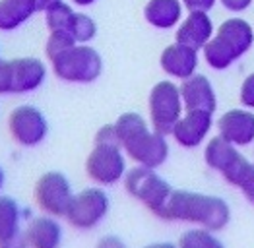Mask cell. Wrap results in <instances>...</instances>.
<instances>
[{
	"instance_id": "cell-1",
	"label": "cell",
	"mask_w": 254,
	"mask_h": 248,
	"mask_svg": "<svg viewBox=\"0 0 254 248\" xmlns=\"http://www.w3.org/2000/svg\"><path fill=\"white\" fill-rule=\"evenodd\" d=\"M115 132L127 157L148 169L161 167L169 157V144L165 134L151 128L148 121L138 113H125L117 119Z\"/></svg>"
},
{
	"instance_id": "cell-2",
	"label": "cell",
	"mask_w": 254,
	"mask_h": 248,
	"mask_svg": "<svg viewBox=\"0 0 254 248\" xmlns=\"http://www.w3.org/2000/svg\"><path fill=\"white\" fill-rule=\"evenodd\" d=\"M159 219L192 223L215 233L229 223L231 207L219 196L192 192V190H173Z\"/></svg>"
},
{
	"instance_id": "cell-3",
	"label": "cell",
	"mask_w": 254,
	"mask_h": 248,
	"mask_svg": "<svg viewBox=\"0 0 254 248\" xmlns=\"http://www.w3.org/2000/svg\"><path fill=\"white\" fill-rule=\"evenodd\" d=\"M254 43V27L243 18H229L213 33L202 49L204 61L213 70H227L243 55L251 51Z\"/></svg>"
},
{
	"instance_id": "cell-4",
	"label": "cell",
	"mask_w": 254,
	"mask_h": 248,
	"mask_svg": "<svg viewBox=\"0 0 254 248\" xmlns=\"http://www.w3.org/2000/svg\"><path fill=\"white\" fill-rule=\"evenodd\" d=\"M55 76L68 83H91L103 72L101 55L89 45H74L51 61Z\"/></svg>"
},
{
	"instance_id": "cell-5",
	"label": "cell",
	"mask_w": 254,
	"mask_h": 248,
	"mask_svg": "<svg viewBox=\"0 0 254 248\" xmlns=\"http://www.w3.org/2000/svg\"><path fill=\"white\" fill-rule=\"evenodd\" d=\"M123 181L127 192L134 200L144 204L153 215H161L173 194V188L165 179L155 173V169L136 165L134 169H128Z\"/></svg>"
},
{
	"instance_id": "cell-6",
	"label": "cell",
	"mask_w": 254,
	"mask_h": 248,
	"mask_svg": "<svg viewBox=\"0 0 254 248\" xmlns=\"http://www.w3.org/2000/svg\"><path fill=\"white\" fill-rule=\"evenodd\" d=\"M127 153L119 142L95 140L85 159V173L97 186H113L127 175Z\"/></svg>"
},
{
	"instance_id": "cell-7",
	"label": "cell",
	"mask_w": 254,
	"mask_h": 248,
	"mask_svg": "<svg viewBox=\"0 0 254 248\" xmlns=\"http://www.w3.org/2000/svg\"><path fill=\"white\" fill-rule=\"evenodd\" d=\"M148 111H149V124L153 130L161 134H171L175 124L185 115V103L181 97V87L175 85L171 80L157 82L148 97Z\"/></svg>"
},
{
	"instance_id": "cell-8",
	"label": "cell",
	"mask_w": 254,
	"mask_h": 248,
	"mask_svg": "<svg viewBox=\"0 0 254 248\" xmlns=\"http://www.w3.org/2000/svg\"><path fill=\"white\" fill-rule=\"evenodd\" d=\"M109 209L111 200L103 186H91L74 194L64 219L78 231H91L109 215Z\"/></svg>"
},
{
	"instance_id": "cell-9",
	"label": "cell",
	"mask_w": 254,
	"mask_h": 248,
	"mask_svg": "<svg viewBox=\"0 0 254 248\" xmlns=\"http://www.w3.org/2000/svg\"><path fill=\"white\" fill-rule=\"evenodd\" d=\"M33 194L39 209L45 215H53V217H64L74 198L70 181L59 171H49L41 175L35 183Z\"/></svg>"
},
{
	"instance_id": "cell-10",
	"label": "cell",
	"mask_w": 254,
	"mask_h": 248,
	"mask_svg": "<svg viewBox=\"0 0 254 248\" xmlns=\"http://www.w3.org/2000/svg\"><path fill=\"white\" fill-rule=\"evenodd\" d=\"M8 132L21 147L41 145L49 136V123L33 105H20L8 117Z\"/></svg>"
},
{
	"instance_id": "cell-11",
	"label": "cell",
	"mask_w": 254,
	"mask_h": 248,
	"mask_svg": "<svg viewBox=\"0 0 254 248\" xmlns=\"http://www.w3.org/2000/svg\"><path fill=\"white\" fill-rule=\"evenodd\" d=\"M204 159H206V165L217 171L229 185L235 179V175L241 171V167L247 163V157L237 149V145L223 140L219 134L206 144Z\"/></svg>"
},
{
	"instance_id": "cell-12",
	"label": "cell",
	"mask_w": 254,
	"mask_h": 248,
	"mask_svg": "<svg viewBox=\"0 0 254 248\" xmlns=\"http://www.w3.org/2000/svg\"><path fill=\"white\" fill-rule=\"evenodd\" d=\"M217 132L223 140L237 147H245L254 142V113L251 109H231L217 121Z\"/></svg>"
},
{
	"instance_id": "cell-13",
	"label": "cell",
	"mask_w": 254,
	"mask_h": 248,
	"mask_svg": "<svg viewBox=\"0 0 254 248\" xmlns=\"http://www.w3.org/2000/svg\"><path fill=\"white\" fill-rule=\"evenodd\" d=\"M212 113H204V111H187L179 123L173 128V138L175 142L187 149L198 147L204 144V140L208 138L210 130H212Z\"/></svg>"
},
{
	"instance_id": "cell-14",
	"label": "cell",
	"mask_w": 254,
	"mask_h": 248,
	"mask_svg": "<svg viewBox=\"0 0 254 248\" xmlns=\"http://www.w3.org/2000/svg\"><path fill=\"white\" fill-rule=\"evenodd\" d=\"M159 64L167 76L183 82V80L194 76L198 70V51L189 45L175 41L173 45L163 49V53L159 57Z\"/></svg>"
},
{
	"instance_id": "cell-15",
	"label": "cell",
	"mask_w": 254,
	"mask_h": 248,
	"mask_svg": "<svg viewBox=\"0 0 254 248\" xmlns=\"http://www.w3.org/2000/svg\"><path fill=\"white\" fill-rule=\"evenodd\" d=\"M10 68H12V93L18 95L37 91L47 78L45 62L35 57L14 59L10 61Z\"/></svg>"
},
{
	"instance_id": "cell-16",
	"label": "cell",
	"mask_w": 254,
	"mask_h": 248,
	"mask_svg": "<svg viewBox=\"0 0 254 248\" xmlns=\"http://www.w3.org/2000/svg\"><path fill=\"white\" fill-rule=\"evenodd\" d=\"M181 97L185 103V111H204L213 115L217 109V95L213 91L212 82L202 74H194L183 80Z\"/></svg>"
},
{
	"instance_id": "cell-17",
	"label": "cell",
	"mask_w": 254,
	"mask_h": 248,
	"mask_svg": "<svg viewBox=\"0 0 254 248\" xmlns=\"http://www.w3.org/2000/svg\"><path fill=\"white\" fill-rule=\"evenodd\" d=\"M213 37V21L208 16V12L202 10H192L189 16L179 23L175 39L183 45H189L192 49L200 51L204 49L208 41Z\"/></svg>"
},
{
	"instance_id": "cell-18",
	"label": "cell",
	"mask_w": 254,
	"mask_h": 248,
	"mask_svg": "<svg viewBox=\"0 0 254 248\" xmlns=\"http://www.w3.org/2000/svg\"><path fill=\"white\" fill-rule=\"evenodd\" d=\"M23 233L29 248H61L63 245V227L53 215L31 219Z\"/></svg>"
},
{
	"instance_id": "cell-19",
	"label": "cell",
	"mask_w": 254,
	"mask_h": 248,
	"mask_svg": "<svg viewBox=\"0 0 254 248\" xmlns=\"http://www.w3.org/2000/svg\"><path fill=\"white\" fill-rule=\"evenodd\" d=\"M183 0H148L144 18L157 29H171L183 21Z\"/></svg>"
},
{
	"instance_id": "cell-20",
	"label": "cell",
	"mask_w": 254,
	"mask_h": 248,
	"mask_svg": "<svg viewBox=\"0 0 254 248\" xmlns=\"http://www.w3.org/2000/svg\"><path fill=\"white\" fill-rule=\"evenodd\" d=\"M37 6L33 0H0V31H14L23 25Z\"/></svg>"
},
{
	"instance_id": "cell-21",
	"label": "cell",
	"mask_w": 254,
	"mask_h": 248,
	"mask_svg": "<svg viewBox=\"0 0 254 248\" xmlns=\"http://www.w3.org/2000/svg\"><path fill=\"white\" fill-rule=\"evenodd\" d=\"M21 233V207L10 196L0 194V243Z\"/></svg>"
},
{
	"instance_id": "cell-22",
	"label": "cell",
	"mask_w": 254,
	"mask_h": 248,
	"mask_svg": "<svg viewBox=\"0 0 254 248\" xmlns=\"http://www.w3.org/2000/svg\"><path fill=\"white\" fill-rule=\"evenodd\" d=\"M179 248H225L223 243L213 235V231L204 227L189 229L187 233L181 235Z\"/></svg>"
},
{
	"instance_id": "cell-23",
	"label": "cell",
	"mask_w": 254,
	"mask_h": 248,
	"mask_svg": "<svg viewBox=\"0 0 254 248\" xmlns=\"http://www.w3.org/2000/svg\"><path fill=\"white\" fill-rule=\"evenodd\" d=\"M74 14H76V10L68 2L59 0V2H55L53 6H49L45 10V23H47L49 31H55V29H66L68 31V25L74 18Z\"/></svg>"
},
{
	"instance_id": "cell-24",
	"label": "cell",
	"mask_w": 254,
	"mask_h": 248,
	"mask_svg": "<svg viewBox=\"0 0 254 248\" xmlns=\"http://www.w3.org/2000/svg\"><path fill=\"white\" fill-rule=\"evenodd\" d=\"M68 31L72 33V37L76 39L78 45H87L97 35V23L91 16H87L84 12H76L68 25Z\"/></svg>"
},
{
	"instance_id": "cell-25",
	"label": "cell",
	"mask_w": 254,
	"mask_h": 248,
	"mask_svg": "<svg viewBox=\"0 0 254 248\" xmlns=\"http://www.w3.org/2000/svg\"><path fill=\"white\" fill-rule=\"evenodd\" d=\"M74 45H78V43L72 37L70 31H66V29H55V31L49 33V39L45 43V55L49 57V61H53L55 57H59V55L66 53L68 49H72Z\"/></svg>"
},
{
	"instance_id": "cell-26",
	"label": "cell",
	"mask_w": 254,
	"mask_h": 248,
	"mask_svg": "<svg viewBox=\"0 0 254 248\" xmlns=\"http://www.w3.org/2000/svg\"><path fill=\"white\" fill-rule=\"evenodd\" d=\"M231 186H237L245 194V198L254 206V163L247 161Z\"/></svg>"
},
{
	"instance_id": "cell-27",
	"label": "cell",
	"mask_w": 254,
	"mask_h": 248,
	"mask_svg": "<svg viewBox=\"0 0 254 248\" xmlns=\"http://www.w3.org/2000/svg\"><path fill=\"white\" fill-rule=\"evenodd\" d=\"M239 99H241L245 109H251V111L254 109V72L243 80L241 91H239Z\"/></svg>"
},
{
	"instance_id": "cell-28",
	"label": "cell",
	"mask_w": 254,
	"mask_h": 248,
	"mask_svg": "<svg viewBox=\"0 0 254 248\" xmlns=\"http://www.w3.org/2000/svg\"><path fill=\"white\" fill-rule=\"evenodd\" d=\"M12 93V68L10 61L0 59V95Z\"/></svg>"
},
{
	"instance_id": "cell-29",
	"label": "cell",
	"mask_w": 254,
	"mask_h": 248,
	"mask_svg": "<svg viewBox=\"0 0 254 248\" xmlns=\"http://www.w3.org/2000/svg\"><path fill=\"white\" fill-rule=\"evenodd\" d=\"M217 0H183L185 8L192 12V10H202V12H210L213 6H215Z\"/></svg>"
},
{
	"instance_id": "cell-30",
	"label": "cell",
	"mask_w": 254,
	"mask_h": 248,
	"mask_svg": "<svg viewBox=\"0 0 254 248\" xmlns=\"http://www.w3.org/2000/svg\"><path fill=\"white\" fill-rule=\"evenodd\" d=\"M95 248H128V247L125 245V241H123L121 237L107 235V237H103V239H99V241H97Z\"/></svg>"
},
{
	"instance_id": "cell-31",
	"label": "cell",
	"mask_w": 254,
	"mask_h": 248,
	"mask_svg": "<svg viewBox=\"0 0 254 248\" xmlns=\"http://www.w3.org/2000/svg\"><path fill=\"white\" fill-rule=\"evenodd\" d=\"M219 2L229 12H243V10L251 8V4H253V0H219Z\"/></svg>"
},
{
	"instance_id": "cell-32",
	"label": "cell",
	"mask_w": 254,
	"mask_h": 248,
	"mask_svg": "<svg viewBox=\"0 0 254 248\" xmlns=\"http://www.w3.org/2000/svg\"><path fill=\"white\" fill-rule=\"evenodd\" d=\"M0 248H29V243L25 239V233H18L16 237L0 243Z\"/></svg>"
},
{
	"instance_id": "cell-33",
	"label": "cell",
	"mask_w": 254,
	"mask_h": 248,
	"mask_svg": "<svg viewBox=\"0 0 254 248\" xmlns=\"http://www.w3.org/2000/svg\"><path fill=\"white\" fill-rule=\"evenodd\" d=\"M35 2V6H37V12H45L49 6H53L55 2H59V0H33Z\"/></svg>"
},
{
	"instance_id": "cell-34",
	"label": "cell",
	"mask_w": 254,
	"mask_h": 248,
	"mask_svg": "<svg viewBox=\"0 0 254 248\" xmlns=\"http://www.w3.org/2000/svg\"><path fill=\"white\" fill-rule=\"evenodd\" d=\"M144 248H179V247L173 245V243H153V245H148V247Z\"/></svg>"
},
{
	"instance_id": "cell-35",
	"label": "cell",
	"mask_w": 254,
	"mask_h": 248,
	"mask_svg": "<svg viewBox=\"0 0 254 248\" xmlns=\"http://www.w3.org/2000/svg\"><path fill=\"white\" fill-rule=\"evenodd\" d=\"M72 4H76V6H80V8H87V6H91V4H95L97 0H70Z\"/></svg>"
},
{
	"instance_id": "cell-36",
	"label": "cell",
	"mask_w": 254,
	"mask_h": 248,
	"mask_svg": "<svg viewBox=\"0 0 254 248\" xmlns=\"http://www.w3.org/2000/svg\"><path fill=\"white\" fill-rule=\"evenodd\" d=\"M2 186H4V169L0 167V190H2Z\"/></svg>"
}]
</instances>
